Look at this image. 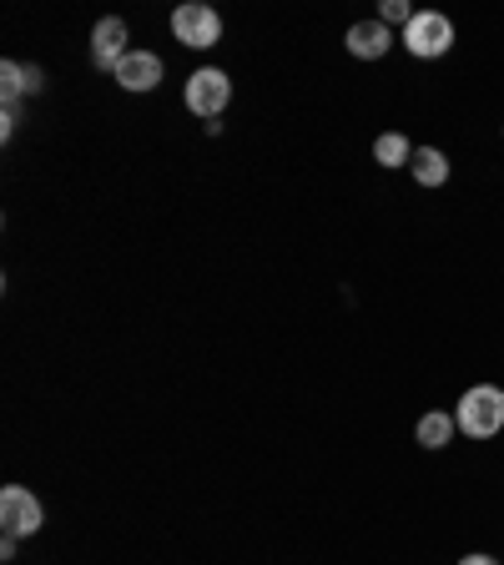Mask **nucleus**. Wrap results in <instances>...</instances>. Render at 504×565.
Wrapping results in <instances>:
<instances>
[{
	"mask_svg": "<svg viewBox=\"0 0 504 565\" xmlns=\"http://www.w3.org/2000/svg\"><path fill=\"white\" fill-rule=\"evenodd\" d=\"M454 424L469 439H494L504 430V389L500 384H474L459 394L454 404Z\"/></svg>",
	"mask_w": 504,
	"mask_h": 565,
	"instance_id": "nucleus-1",
	"label": "nucleus"
},
{
	"mask_svg": "<svg viewBox=\"0 0 504 565\" xmlns=\"http://www.w3.org/2000/svg\"><path fill=\"white\" fill-rule=\"evenodd\" d=\"M404 51L408 56H419V61H439V56H449L454 51V21L449 15H439V11H419L414 21L404 25Z\"/></svg>",
	"mask_w": 504,
	"mask_h": 565,
	"instance_id": "nucleus-2",
	"label": "nucleus"
},
{
	"mask_svg": "<svg viewBox=\"0 0 504 565\" xmlns=\"http://www.w3.org/2000/svg\"><path fill=\"white\" fill-rule=\"evenodd\" d=\"M172 36L187 51H212L222 41V15L212 6H202V0H182L177 11H172Z\"/></svg>",
	"mask_w": 504,
	"mask_h": 565,
	"instance_id": "nucleus-3",
	"label": "nucleus"
},
{
	"mask_svg": "<svg viewBox=\"0 0 504 565\" xmlns=\"http://www.w3.org/2000/svg\"><path fill=\"white\" fill-rule=\"evenodd\" d=\"M182 101H187V111L202 121H217L222 111H228L232 101V76L217 72V66H202V72L187 76V91H182Z\"/></svg>",
	"mask_w": 504,
	"mask_h": 565,
	"instance_id": "nucleus-4",
	"label": "nucleus"
},
{
	"mask_svg": "<svg viewBox=\"0 0 504 565\" xmlns=\"http://www.w3.org/2000/svg\"><path fill=\"white\" fill-rule=\"evenodd\" d=\"M0 525H6V535H15V541H31L41 525H46V510H41V500L25 485H6L0 490Z\"/></svg>",
	"mask_w": 504,
	"mask_h": 565,
	"instance_id": "nucleus-5",
	"label": "nucleus"
},
{
	"mask_svg": "<svg viewBox=\"0 0 504 565\" xmlns=\"http://www.w3.org/2000/svg\"><path fill=\"white\" fill-rule=\"evenodd\" d=\"M127 51H132L127 46V21L121 15H101L97 31H91V66L97 72H117Z\"/></svg>",
	"mask_w": 504,
	"mask_h": 565,
	"instance_id": "nucleus-6",
	"label": "nucleus"
},
{
	"mask_svg": "<svg viewBox=\"0 0 504 565\" xmlns=\"http://www.w3.org/2000/svg\"><path fill=\"white\" fill-rule=\"evenodd\" d=\"M111 82H117L121 91H156V86H162V56H156V51H127L121 66L111 72Z\"/></svg>",
	"mask_w": 504,
	"mask_h": 565,
	"instance_id": "nucleus-7",
	"label": "nucleus"
},
{
	"mask_svg": "<svg viewBox=\"0 0 504 565\" xmlns=\"http://www.w3.org/2000/svg\"><path fill=\"white\" fill-rule=\"evenodd\" d=\"M343 46H349V56H359V61H379L394 51V31H388L379 15H373V21H353Z\"/></svg>",
	"mask_w": 504,
	"mask_h": 565,
	"instance_id": "nucleus-8",
	"label": "nucleus"
},
{
	"mask_svg": "<svg viewBox=\"0 0 504 565\" xmlns=\"http://www.w3.org/2000/svg\"><path fill=\"white\" fill-rule=\"evenodd\" d=\"M408 172H414V182H419V187H445V182H449V156L439 152V146H414Z\"/></svg>",
	"mask_w": 504,
	"mask_h": 565,
	"instance_id": "nucleus-9",
	"label": "nucleus"
},
{
	"mask_svg": "<svg viewBox=\"0 0 504 565\" xmlns=\"http://www.w3.org/2000/svg\"><path fill=\"white\" fill-rule=\"evenodd\" d=\"M459 434V424H454V414H424L419 420V430H414V439H419L424 449H449V439Z\"/></svg>",
	"mask_w": 504,
	"mask_h": 565,
	"instance_id": "nucleus-10",
	"label": "nucleus"
},
{
	"mask_svg": "<svg viewBox=\"0 0 504 565\" xmlns=\"http://www.w3.org/2000/svg\"><path fill=\"white\" fill-rule=\"evenodd\" d=\"M373 162H379V167H408V162H414V142H408L404 132H384L379 137V142H373Z\"/></svg>",
	"mask_w": 504,
	"mask_h": 565,
	"instance_id": "nucleus-11",
	"label": "nucleus"
},
{
	"mask_svg": "<svg viewBox=\"0 0 504 565\" xmlns=\"http://www.w3.org/2000/svg\"><path fill=\"white\" fill-rule=\"evenodd\" d=\"M0 97H6V107H21V97H25V66L21 61H0Z\"/></svg>",
	"mask_w": 504,
	"mask_h": 565,
	"instance_id": "nucleus-12",
	"label": "nucleus"
},
{
	"mask_svg": "<svg viewBox=\"0 0 504 565\" xmlns=\"http://www.w3.org/2000/svg\"><path fill=\"white\" fill-rule=\"evenodd\" d=\"M414 15H419V11H414L408 0H384V6H379V21H384L388 31H394V25H398V31H404V25L414 21Z\"/></svg>",
	"mask_w": 504,
	"mask_h": 565,
	"instance_id": "nucleus-13",
	"label": "nucleus"
},
{
	"mask_svg": "<svg viewBox=\"0 0 504 565\" xmlns=\"http://www.w3.org/2000/svg\"><path fill=\"white\" fill-rule=\"evenodd\" d=\"M15 127H21V107H6V111H0V137L11 142V137H15Z\"/></svg>",
	"mask_w": 504,
	"mask_h": 565,
	"instance_id": "nucleus-14",
	"label": "nucleus"
},
{
	"mask_svg": "<svg viewBox=\"0 0 504 565\" xmlns=\"http://www.w3.org/2000/svg\"><path fill=\"white\" fill-rule=\"evenodd\" d=\"M41 86H46V72H41V66H25V97H41Z\"/></svg>",
	"mask_w": 504,
	"mask_h": 565,
	"instance_id": "nucleus-15",
	"label": "nucleus"
},
{
	"mask_svg": "<svg viewBox=\"0 0 504 565\" xmlns=\"http://www.w3.org/2000/svg\"><path fill=\"white\" fill-rule=\"evenodd\" d=\"M459 565H500V561H494V555H484V551H469Z\"/></svg>",
	"mask_w": 504,
	"mask_h": 565,
	"instance_id": "nucleus-16",
	"label": "nucleus"
},
{
	"mask_svg": "<svg viewBox=\"0 0 504 565\" xmlns=\"http://www.w3.org/2000/svg\"><path fill=\"white\" fill-rule=\"evenodd\" d=\"M15 545H21V541H15V535H0V561H11V555H15Z\"/></svg>",
	"mask_w": 504,
	"mask_h": 565,
	"instance_id": "nucleus-17",
	"label": "nucleus"
}]
</instances>
